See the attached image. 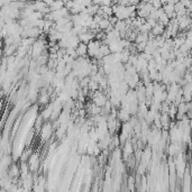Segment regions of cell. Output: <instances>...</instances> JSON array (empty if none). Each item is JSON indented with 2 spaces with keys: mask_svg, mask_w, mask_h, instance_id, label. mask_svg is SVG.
<instances>
[{
  "mask_svg": "<svg viewBox=\"0 0 192 192\" xmlns=\"http://www.w3.org/2000/svg\"><path fill=\"white\" fill-rule=\"evenodd\" d=\"M102 42L101 41H91L89 44H88V55L91 56V57H96L98 55L99 49H100V46H101Z\"/></svg>",
  "mask_w": 192,
  "mask_h": 192,
  "instance_id": "cell-1",
  "label": "cell"
},
{
  "mask_svg": "<svg viewBox=\"0 0 192 192\" xmlns=\"http://www.w3.org/2000/svg\"><path fill=\"white\" fill-rule=\"evenodd\" d=\"M107 101H108V100H107V97L105 96L103 92H101V91H99V90L94 91L93 94H92V102H94V103L97 106H99V107H103Z\"/></svg>",
  "mask_w": 192,
  "mask_h": 192,
  "instance_id": "cell-2",
  "label": "cell"
},
{
  "mask_svg": "<svg viewBox=\"0 0 192 192\" xmlns=\"http://www.w3.org/2000/svg\"><path fill=\"white\" fill-rule=\"evenodd\" d=\"M53 129H54L53 124H51V122H45V124L42 126V129H41V136H42L43 139L44 140L49 139L53 133Z\"/></svg>",
  "mask_w": 192,
  "mask_h": 192,
  "instance_id": "cell-3",
  "label": "cell"
},
{
  "mask_svg": "<svg viewBox=\"0 0 192 192\" xmlns=\"http://www.w3.org/2000/svg\"><path fill=\"white\" fill-rule=\"evenodd\" d=\"M134 152V144L130 142V138L126 140V143L124 144V150H122V156L126 161H128V158H130L132 154Z\"/></svg>",
  "mask_w": 192,
  "mask_h": 192,
  "instance_id": "cell-4",
  "label": "cell"
},
{
  "mask_svg": "<svg viewBox=\"0 0 192 192\" xmlns=\"http://www.w3.org/2000/svg\"><path fill=\"white\" fill-rule=\"evenodd\" d=\"M28 165H29V168H31V172L37 171L39 165V160L37 154H31V156H29V158H28Z\"/></svg>",
  "mask_w": 192,
  "mask_h": 192,
  "instance_id": "cell-5",
  "label": "cell"
},
{
  "mask_svg": "<svg viewBox=\"0 0 192 192\" xmlns=\"http://www.w3.org/2000/svg\"><path fill=\"white\" fill-rule=\"evenodd\" d=\"M96 35H97L96 33H93V31H88L82 33V34H80V35H79V38H80V41L82 43L89 44L91 41H93V39L96 38Z\"/></svg>",
  "mask_w": 192,
  "mask_h": 192,
  "instance_id": "cell-6",
  "label": "cell"
},
{
  "mask_svg": "<svg viewBox=\"0 0 192 192\" xmlns=\"http://www.w3.org/2000/svg\"><path fill=\"white\" fill-rule=\"evenodd\" d=\"M117 118L122 122H126V121H129L130 118H132V114H130L128 110H126L124 108H120L119 109L118 114H117Z\"/></svg>",
  "mask_w": 192,
  "mask_h": 192,
  "instance_id": "cell-7",
  "label": "cell"
},
{
  "mask_svg": "<svg viewBox=\"0 0 192 192\" xmlns=\"http://www.w3.org/2000/svg\"><path fill=\"white\" fill-rule=\"evenodd\" d=\"M53 110H54V101L46 105L45 109L43 110L42 115H41V116H42V118L45 119V120H46V119H49V118H51V116H52Z\"/></svg>",
  "mask_w": 192,
  "mask_h": 192,
  "instance_id": "cell-8",
  "label": "cell"
},
{
  "mask_svg": "<svg viewBox=\"0 0 192 192\" xmlns=\"http://www.w3.org/2000/svg\"><path fill=\"white\" fill-rule=\"evenodd\" d=\"M163 10L166 13V15H168V16L171 18V19H172V18L176 17V13H175V10H174V5L166 2V4L163 5Z\"/></svg>",
  "mask_w": 192,
  "mask_h": 192,
  "instance_id": "cell-9",
  "label": "cell"
},
{
  "mask_svg": "<svg viewBox=\"0 0 192 192\" xmlns=\"http://www.w3.org/2000/svg\"><path fill=\"white\" fill-rule=\"evenodd\" d=\"M19 174H20V168H18L16 164L10 165V168L8 170V175L14 180V179H17Z\"/></svg>",
  "mask_w": 192,
  "mask_h": 192,
  "instance_id": "cell-10",
  "label": "cell"
},
{
  "mask_svg": "<svg viewBox=\"0 0 192 192\" xmlns=\"http://www.w3.org/2000/svg\"><path fill=\"white\" fill-rule=\"evenodd\" d=\"M152 33H153L155 36H162L163 33L165 31V25L161 24V23H157L153 28H152Z\"/></svg>",
  "mask_w": 192,
  "mask_h": 192,
  "instance_id": "cell-11",
  "label": "cell"
},
{
  "mask_svg": "<svg viewBox=\"0 0 192 192\" xmlns=\"http://www.w3.org/2000/svg\"><path fill=\"white\" fill-rule=\"evenodd\" d=\"M33 184H34V180H33L31 174H29L27 178L23 180V188H24L25 191H29V190H31Z\"/></svg>",
  "mask_w": 192,
  "mask_h": 192,
  "instance_id": "cell-12",
  "label": "cell"
},
{
  "mask_svg": "<svg viewBox=\"0 0 192 192\" xmlns=\"http://www.w3.org/2000/svg\"><path fill=\"white\" fill-rule=\"evenodd\" d=\"M77 53L79 56H87L88 55V44L81 42L77 47Z\"/></svg>",
  "mask_w": 192,
  "mask_h": 192,
  "instance_id": "cell-13",
  "label": "cell"
},
{
  "mask_svg": "<svg viewBox=\"0 0 192 192\" xmlns=\"http://www.w3.org/2000/svg\"><path fill=\"white\" fill-rule=\"evenodd\" d=\"M171 116L168 115V114H162L161 115V122H162V127L164 128V129H166V128H168L170 127V125H171Z\"/></svg>",
  "mask_w": 192,
  "mask_h": 192,
  "instance_id": "cell-14",
  "label": "cell"
},
{
  "mask_svg": "<svg viewBox=\"0 0 192 192\" xmlns=\"http://www.w3.org/2000/svg\"><path fill=\"white\" fill-rule=\"evenodd\" d=\"M64 6H65V1L64 0H54L49 7H51V10L52 11H55L63 8Z\"/></svg>",
  "mask_w": 192,
  "mask_h": 192,
  "instance_id": "cell-15",
  "label": "cell"
},
{
  "mask_svg": "<svg viewBox=\"0 0 192 192\" xmlns=\"http://www.w3.org/2000/svg\"><path fill=\"white\" fill-rule=\"evenodd\" d=\"M99 8H100V5H97V4H94V2H92L90 6H88L85 11H87L88 14H90L91 16H94V15H97Z\"/></svg>",
  "mask_w": 192,
  "mask_h": 192,
  "instance_id": "cell-16",
  "label": "cell"
},
{
  "mask_svg": "<svg viewBox=\"0 0 192 192\" xmlns=\"http://www.w3.org/2000/svg\"><path fill=\"white\" fill-rule=\"evenodd\" d=\"M100 8L103 11V18H109L110 16H114V8H112V6H100Z\"/></svg>",
  "mask_w": 192,
  "mask_h": 192,
  "instance_id": "cell-17",
  "label": "cell"
},
{
  "mask_svg": "<svg viewBox=\"0 0 192 192\" xmlns=\"http://www.w3.org/2000/svg\"><path fill=\"white\" fill-rule=\"evenodd\" d=\"M89 112H90L92 116H96V115H100L101 114V107H99L97 106L96 103H91L89 105Z\"/></svg>",
  "mask_w": 192,
  "mask_h": 192,
  "instance_id": "cell-18",
  "label": "cell"
},
{
  "mask_svg": "<svg viewBox=\"0 0 192 192\" xmlns=\"http://www.w3.org/2000/svg\"><path fill=\"white\" fill-rule=\"evenodd\" d=\"M150 148H146V150H144L143 153H142V163H144V164L146 165L148 164V162H150Z\"/></svg>",
  "mask_w": 192,
  "mask_h": 192,
  "instance_id": "cell-19",
  "label": "cell"
},
{
  "mask_svg": "<svg viewBox=\"0 0 192 192\" xmlns=\"http://www.w3.org/2000/svg\"><path fill=\"white\" fill-rule=\"evenodd\" d=\"M17 47L18 46L11 44V45H7L5 47V55L9 56V55H14L15 52H17Z\"/></svg>",
  "mask_w": 192,
  "mask_h": 192,
  "instance_id": "cell-20",
  "label": "cell"
},
{
  "mask_svg": "<svg viewBox=\"0 0 192 192\" xmlns=\"http://www.w3.org/2000/svg\"><path fill=\"white\" fill-rule=\"evenodd\" d=\"M33 2H34V7H35L36 11H41L44 7L49 6L44 0H35V1H33Z\"/></svg>",
  "mask_w": 192,
  "mask_h": 192,
  "instance_id": "cell-21",
  "label": "cell"
},
{
  "mask_svg": "<svg viewBox=\"0 0 192 192\" xmlns=\"http://www.w3.org/2000/svg\"><path fill=\"white\" fill-rule=\"evenodd\" d=\"M150 39L148 37V33H139V34H137V37L135 39V42L137 43H142V42H147Z\"/></svg>",
  "mask_w": 192,
  "mask_h": 192,
  "instance_id": "cell-22",
  "label": "cell"
},
{
  "mask_svg": "<svg viewBox=\"0 0 192 192\" xmlns=\"http://www.w3.org/2000/svg\"><path fill=\"white\" fill-rule=\"evenodd\" d=\"M110 25H111V23L109 20V18H102L101 21L99 23V27H100L101 31H106Z\"/></svg>",
  "mask_w": 192,
  "mask_h": 192,
  "instance_id": "cell-23",
  "label": "cell"
},
{
  "mask_svg": "<svg viewBox=\"0 0 192 192\" xmlns=\"http://www.w3.org/2000/svg\"><path fill=\"white\" fill-rule=\"evenodd\" d=\"M138 31H139V33H150V31H152V26H150L147 21H145V23L138 28Z\"/></svg>",
  "mask_w": 192,
  "mask_h": 192,
  "instance_id": "cell-24",
  "label": "cell"
},
{
  "mask_svg": "<svg viewBox=\"0 0 192 192\" xmlns=\"http://www.w3.org/2000/svg\"><path fill=\"white\" fill-rule=\"evenodd\" d=\"M182 63L184 64L185 67H192V57L190 56V54H189V56H185L184 59H183V61H182Z\"/></svg>",
  "mask_w": 192,
  "mask_h": 192,
  "instance_id": "cell-25",
  "label": "cell"
},
{
  "mask_svg": "<svg viewBox=\"0 0 192 192\" xmlns=\"http://www.w3.org/2000/svg\"><path fill=\"white\" fill-rule=\"evenodd\" d=\"M150 2L153 5L154 8H156V9H161L163 7V2H162L161 0H150Z\"/></svg>",
  "mask_w": 192,
  "mask_h": 192,
  "instance_id": "cell-26",
  "label": "cell"
},
{
  "mask_svg": "<svg viewBox=\"0 0 192 192\" xmlns=\"http://www.w3.org/2000/svg\"><path fill=\"white\" fill-rule=\"evenodd\" d=\"M120 144H121V143H120V138H119V136L115 135V136L112 137V143H111V145H114V146H116V147H118Z\"/></svg>",
  "mask_w": 192,
  "mask_h": 192,
  "instance_id": "cell-27",
  "label": "cell"
},
{
  "mask_svg": "<svg viewBox=\"0 0 192 192\" xmlns=\"http://www.w3.org/2000/svg\"><path fill=\"white\" fill-rule=\"evenodd\" d=\"M74 6V0H69V1H65V7L69 9V10H71L72 8H73Z\"/></svg>",
  "mask_w": 192,
  "mask_h": 192,
  "instance_id": "cell-28",
  "label": "cell"
},
{
  "mask_svg": "<svg viewBox=\"0 0 192 192\" xmlns=\"http://www.w3.org/2000/svg\"><path fill=\"white\" fill-rule=\"evenodd\" d=\"M118 4L122 6H129V0H120Z\"/></svg>",
  "mask_w": 192,
  "mask_h": 192,
  "instance_id": "cell-29",
  "label": "cell"
},
{
  "mask_svg": "<svg viewBox=\"0 0 192 192\" xmlns=\"http://www.w3.org/2000/svg\"><path fill=\"white\" fill-rule=\"evenodd\" d=\"M142 0H129V5H133V6H137L139 4Z\"/></svg>",
  "mask_w": 192,
  "mask_h": 192,
  "instance_id": "cell-30",
  "label": "cell"
},
{
  "mask_svg": "<svg viewBox=\"0 0 192 192\" xmlns=\"http://www.w3.org/2000/svg\"><path fill=\"white\" fill-rule=\"evenodd\" d=\"M161 1H162V2H163V5L166 4V2H168V0H161Z\"/></svg>",
  "mask_w": 192,
  "mask_h": 192,
  "instance_id": "cell-31",
  "label": "cell"
},
{
  "mask_svg": "<svg viewBox=\"0 0 192 192\" xmlns=\"http://www.w3.org/2000/svg\"><path fill=\"white\" fill-rule=\"evenodd\" d=\"M112 1H114V2H116V4H117V2H119L120 0H112Z\"/></svg>",
  "mask_w": 192,
  "mask_h": 192,
  "instance_id": "cell-32",
  "label": "cell"
}]
</instances>
